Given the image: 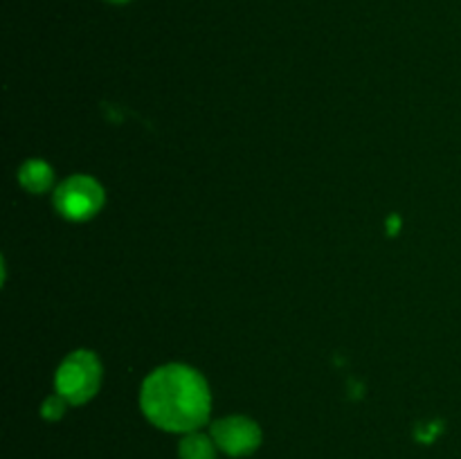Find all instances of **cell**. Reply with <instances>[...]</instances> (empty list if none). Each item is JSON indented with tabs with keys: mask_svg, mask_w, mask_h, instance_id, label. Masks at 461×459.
<instances>
[{
	"mask_svg": "<svg viewBox=\"0 0 461 459\" xmlns=\"http://www.w3.org/2000/svg\"><path fill=\"white\" fill-rule=\"evenodd\" d=\"M142 412L153 426L169 432H194L210 417L207 382L187 364H165L149 374L140 392Z\"/></svg>",
	"mask_w": 461,
	"mask_h": 459,
	"instance_id": "6da1fadb",
	"label": "cell"
},
{
	"mask_svg": "<svg viewBox=\"0 0 461 459\" xmlns=\"http://www.w3.org/2000/svg\"><path fill=\"white\" fill-rule=\"evenodd\" d=\"M102 382V364L93 351H75L57 372V392L72 405L93 399Z\"/></svg>",
	"mask_w": 461,
	"mask_h": 459,
	"instance_id": "7a4b0ae2",
	"label": "cell"
},
{
	"mask_svg": "<svg viewBox=\"0 0 461 459\" xmlns=\"http://www.w3.org/2000/svg\"><path fill=\"white\" fill-rule=\"evenodd\" d=\"M104 205V189L90 176H72L54 192V207L70 220H86Z\"/></svg>",
	"mask_w": 461,
	"mask_h": 459,
	"instance_id": "3957f363",
	"label": "cell"
},
{
	"mask_svg": "<svg viewBox=\"0 0 461 459\" xmlns=\"http://www.w3.org/2000/svg\"><path fill=\"white\" fill-rule=\"evenodd\" d=\"M212 439L230 457H248L261 446V428L248 417H223L212 426Z\"/></svg>",
	"mask_w": 461,
	"mask_h": 459,
	"instance_id": "277c9868",
	"label": "cell"
},
{
	"mask_svg": "<svg viewBox=\"0 0 461 459\" xmlns=\"http://www.w3.org/2000/svg\"><path fill=\"white\" fill-rule=\"evenodd\" d=\"M52 169H50V165H45V162L41 160H30L25 162V165L21 166V171H18V178H21L23 187L30 189V192H45V189H50V184H52Z\"/></svg>",
	"mask_w": 461,
	"mask_h": 459,
	"instance_id": "5b68a950",
	"label": "cell"
},
{
	"mask_svg": "<svg viewBox=\"0 0 461 459\" xmlns=\"http://www.w3.org/2000/svg\"><path fill=\"white\" fill-rule=\"evenodd\" d=\"M180 459H216V444L214 439L198 432H187L178 446Z\"/></svg>",
	"mask_w": 461,
	"mask_h": 459,
	"instance_id": "8992f818",
	"label": "cell"
},
{
	"mask_svg": "<svg viewBox=\"0 0 461 459\" xmlns=\"http://www.w3.org/2000/svg\"><path fill=\"white\" fill-rule=\"evenodd\" d=\"M66 403L68 400L63 399L61 394L50 396L43 405V417L48 418V421H57V418H61L63 412H66Z\"/></svg>",
	"mask_w": 461,
	"mask_h": 459,
	"instance_id": "52a82bcc",
	"label": "cell"
},
{
	"mask_svg": "<svg viewBox=\"0 0 461 459\" xmlns=\"http://www.w3.org/2000/svg\"><path fill=\"white\" fill-rule=\"evenodd\" d=\"M108 3H113V4H124V3H131V0H108Z\"/></svg>",
	"mask_w": 461,
	"mask_h": 459,
	"instance_id": "ba28073f",
	"label": "cell"
}]
</instances>
